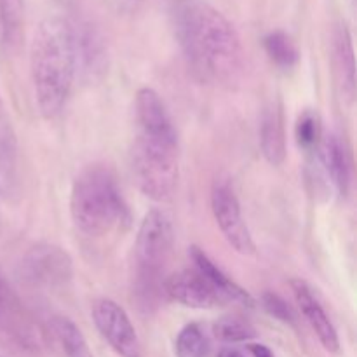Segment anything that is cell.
Instances as JSON below:
<instances>
[{"label": "cell", "mask_w": 357, "mask_h": 357, "mask_svg": "<svg viewBox=\"0 0 357 357\" xmlns=\"http://www.w3.org/2000/svg\"><path fill=\"white\" fill-rule=\"evenodd\" d=\"M135 126L131 167L136 185L152 201H167L178 183V135L152 87L136 93Z\"/></svg>", "instance_id": "6da1fadb"}, {"label": "cell", "mask_w": 357, "mask_h": 357, "mask_svg": "<svg viewBox=\"0 0 357 357\" xmlns=\"http://www.w3.org/2000/svg\"><path fill=\"white\" fill-rule=\"evenodd\" d=\"M176 35L192 73L201 82H232L243 68V45L229 20L204 2H183Z\"/></svg>", "instance_id": "7a4b0ae2"}, {"label": "cell", "mask_w": 357, "mask_h": 357, "mask_svg": "<svg viewBox=\"0 0 357 357\" xmlns=\"http://www.w3.org/2000/svg\"><path fill=\"white\" fill-rule=\"evenodd\" d=\"M79 70L77 26L52 16L38 24L30 49V72L35 101L42 117L52 119L63 110Z\"/></svg>", "instance_id": "3957f363"}, {"label": "cell", "mask_w": 357, "mask_h": 357, "mask_svg": "<svg viewBox=\"0 0 357 357\" xmlns=\"http://www.w3.org/2000/svg\"><path fill=\"white\" fill-rule=\"evenodd\" d=\"M73 225L86 236H107L128 218V208L114 173L101 164L87 166L75 176L70 194Z\"/></svg>", "instance_id": "277c9868"}, {"label": "cell", "mask_w": 357, "mask_h": 357, "mask_svg": "<svg viewBox=\"0 0 357 357\" xmlns=\"http://www.w3.org/2000/svg\"><path fill=\"white\" fill-rule=\"evenodd\" d=\"M173 243L174 234L169 216L160 209H152L146 213L135 243L136 278H138L139 293L146 296L152 295L160 274L169 261Z\"/></svg>", "instance_id": "5b68a950"}, {"label": "cell", "mask_w": 357, "mask_h": 357, "mask_svg": "<svg viewBox=\"0 0 357 357\" xmlns=\"http://www.w3.org/2000/svg\"><path fill=\"white\" fill-rule=\"evenodd\" d=\"M21 278L33 288L58 289L73 278V261L56 244H37L21 261Z\"/></svg>", "instance_id": "8992f818"}, {"label": "cell", "mask_w": 357, "mask_h": 357, "mask_svg": "<svg viewBox=\"0 0 357 357\" xmlns=\"http://www.w3.org/2000/svg\"><path fill=\"white\" fill-rule=\"evenodd\" d=\"M211 209L227 243L241 255L255 253V241L246 225L239 199L230 183L220 180L211 190Z\"/></svg>", "instance_id": "52a82bcc"}, {"label": "cell", "mask_w": 357, "mask_h": 357, "mask_svg": "<svg viewBox=\"0 0 357 357\" xmlns=\"http://www.w3.org/2000/svg\"><path fill=\"white\" fill-rule=\"evenodd\" d=\"M94 326L122 357H142V344L126 310L110 298H98L91 309Z\"/></svg>", "instance_id": "ba28073f"}, {"label": "cell", "mask_w": 357, "mask_h": 357, "mask_svg": "<svg viewBox=\"0 0 357 357\" xmlns=\"http://www.w3.org/2000/svg\"><path fill=\"white\" fill-rule=\"evenodd\" d=\"M162 288L173 302L190 309H215L229 303L197 268H185L169 275Z\"/></svg>", "instance_id": "9c48e42d"}, {"label": "cell", "mask_w": 357, "mask_h": 357, "mask_svg": "<svg viewBox=\"0 0 357 357\" xmlns=\"http://www.w3.org/2000/svg\"><path fill=\"white\" fill-rule=\"evenodd\" d=\"M291 289L300 312L303 314V317H305V321L309 323V326L312 328L314 333L317 335L321 345H323L328 352L337 354V352L340 351V340H338L337 328L333 326L330 316H328L326 310L323 309V305H321V302L317 300V296L314 295L312 289L309 288V284H307L305 281H302V279H293Z\"/></svg>", "instance_id": "30bf717a"}, {"label": "cell", "mask_w": 357, "mask_h": 357, "mask_svg": "<svg viewBox=\"0 0 357 357\" xmlns=\"http://www.w3.org/2000/svg\"><path fill=\"white\" fill-rule=\"evenodd\" d=\"M333 66L342 98L354 101L356 96V59L352 35L347 24L338 23L333 31Z\"/></svg>", "instance_id": "8fae6325"}, {"label": "cell", "mask_w": 357, "mask_h": 357, "mask_svg": "<svg viewBox=\"0 0 357 357\" xmlns=\"http://www.w3.org/2000/svg\"><path fill=\"white\" fill-rule=\"evenodd\" d=\"M261 153L272 166H281L286 159V131L281 105L272 103L265 110L260 126Z\"/></svg>", "instance_id": "7c38bea8"}, {"label": "cell", "mask_w": 357, "mask_h": 357, "mask_svg": "<svg viewBox=\"0 0 357 357\" xmlns=\"http://www.w3.org/2000/svg\"><path fill=\"white\" fill-rule=\"evenodd\" d=\"M190 258L194 261V268H197L220 293L227 298V302H239L246 307H253V298L244 288H241L232 278L225 274L201 248H190Z\"/></svg>", "instance_id": "4fadbf2b"}, {"label": "cell", "mask_w": 357, "mask_h": 357, "mask_svg": "<svg viewBox=\"0 0 357 357\" xmlns=\"http://www.w3.org/2000/svg\"><path fill=\"white\" fill-rule=\"evenodd\" d=\"M317 150H319V159L326 176L330 178L338 194L347 195L349 187H351V164H349L347 152L340 139L335 135L323 136Z\"/></svg>", "instance_id": "5bb4252c"}, {"label": "cell", "mask_w": 357, "mask_h": 357, "mask_svg": "<svg viewBox=\"0 0 357 357\" xmlns=\"http://www.w3.org/2000/svg\"><path fill=\"white\" fill-rule=\"evenodd\" d=\"M23 0H0V37L7 51H17L23 40Z\"/></svg>", "instance_id": "9a60e30c"}, {"label": "cell", "mask_w": 357, "mask_h": 357, "mask_svg": "<svg viewBox=\"0 0 357 357\" xmlns=\"http://www.w3.org/2000/svg\"><path fill=\"white\" fill-rule=\"evenodd\" d=\"M56 338L61 344L66 357H93L86 337L80 328L72 319L63 316H56L51 323Z\"/></svg>", "instance_id": "2e32d148"}, {"label": "cell", "mask_w": 357, "mask_h": 357, "mask_svg": "<svg viewBox=\"0 0 357 357\" xmlns=\"http://www.w3.org/2000/svg\"><path fill=\"white\" fill-rule=\"evenodd\" d=\"M265 51H267L268 58L272 59L274 65H278L279 68L288 70L298 63L300 52L296 49L295 42L289 37L286 31L282 30H274L264 38Z\"/></svg>", "instance_id": "e0dca14e"}, {"label": "cell", "mask_w": 357, "mask_h": 357, "mask_svg": "<svg viewBox=\"0 0 357 357\" xmlns=\"http://www.w3.org/2000/svg\"><path fill=\"white\" fill-rule=\"evenodd\" d=\"M295 136L296 143L302 150L310 152V150L317 149L321 145V139H323V126H321L319 114L314 110L303 112L296 121Z\"/></svg>", "instance_id": "ac0fdd59"}, {"label": "cell", "mask_w": 357, "mask_h": 357, "mask_svg": "<svg viewBox=\"0 0 357 357\" xmlns=\"http://www.w3.org/2000/svg\"><path fill=\"white\" fill-rule=\"evenodd\" d=\"M209 351V342L199 324H187L178 333L176 356L178 357H204Z\"/></svg>", "instance_id": "d6986e66"}, {"label": "cell", "mask_w": 357, "mask_h": 357, "mask_svg": "<svg viewBox=\"0 0 357 357\" xmlns=\"http://www.w3.org/2000/svg\"><path fill=\"white\" fill-rule=\"evenodd\" d=\"M216 338L223 342H246L255 337V330L239 317H223L218 323H215Z\"/></svg>", "instance_id": "ffe728a7"}, {"label": "cell", "mask_w": 357, "mask_h": 357, "mask_svg": "<svg viewBox=\"0 0 357 357\" xmlns=\"http://www.w3.org/2000/svg\"><path fill=\"white\" fill-rule=\"evenodd\" d=\"M21 303L10 286L0 278V328H7L20 319Z\"/></svg>", "instance_id": "44dd1931"}, {"label": "cell", "mask_w": 357, "mask_h": 357, "mask_svg": "<svg viewBox=\"0 0 357 357\" xmlns=\"http://www.w3.org/2000/svg\"><path fill=\"white\" fill-rule=\"evenodd\" d=\"M261 302H264L265 310H267L271 316H274L275 319L282 321V323L286 324H295V314H293V310L289 309L288 303H286L281 296L274 295V293H265Z\"/></svg>", "instance_id": "7402d4cb"}, {"label": "cell", "mask_w": 357, "mask_h": 357, "mask_svg": "<svg viewBox=\"0 0 357 357\" xmlns=\"http://www.w3.org/2000/svg\"><path fill=\"white\" fill-rule=\"evenodd\" d=\"M121 6L128 10H139L149 6H160V3H183L185 0H119Z\"/></svg>", "instance_id": "603a6c76"}, {"label": "cell", "mask_w": 357, "mask_h": 357, "mask_svg": "<svg viewBox=\"0 0 357 357\" xmlns=\"http://www.w3.org/2000/svg\"><path fill=\"white\" fill-rule=\"evenodd\" d=\"M248 351L253 354V357H274L272 354V351L268 347H265V345H260V344H251L248 345Z\"/></svg>", "instance_id": "cb8c5ba5"}, {"label": "cell", "mask_w": 357, "mask_h": 357, "mask_svg": "<svg viewBox=\"0 0 357 357\" xmlns=\"http://www.w3.org/2000/svg\"><path fill=\"white\" fill-rule=\"evenodd\" d=\"M218 357H246V356H244L241 351H236V349H223V351L218 354Z\"/></svg>", "instance_id": "d4e9b609"}, {"label": "cell", "mask_w": 357, "mask_h": 357, "mask_svg": "<svg viewBox=\"0 0 357 357\" xmlns=\"http://www.w3.org/2000/svg\"><path fill=\"white\" fill-rule=\"evenodd\" d=\"M2 122H7V119H6V114H3V103H2V98H0V124H2Z\"/></svg>", "instance_id": "484cf974"}]
</instances>
